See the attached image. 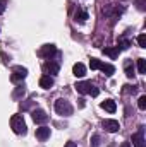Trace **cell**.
Wrapping results in <instances>:
<instances>
[{
  "instance_id": "cell-24",
  "label": "cell",
  "mask_w": 146,
  "mask_h": 147,
  "mask_svg": "<svg viewBox=\"0 0 146 147\" xmlns=\"http://www.w3.org/2000/svg\"><path fill=\"white\" fill-rule=\"evenodd\" d=\"M24 92H26V89H24V87H23V86H19V87H17V89H16V92H14V98H19V96H21V94H23V96H24Z\"/></svg>"
},
{
  "instance_id": "cell-9",
  "label": "cell",
  "mask_w": 146,
  "mask_h": 147,
  "mask_svg": "<svg viewBox=\"0 0 146 147\" xmlns=\"http://www.w3.org/2000/svg\"><path fill=\"white\" fill-rule=\"evenodd\" d=\"M50 137V127H40V128H36V139L38 140H46Z\"/></svg>"
},
{
  "instance_id": "cell-19",
  "label": "cell",
  "mask_w": 146,
  "mask_h": 147,
  "mask_svg": "<svg viewBox=\"0 0 146 147\" xmlns=\"http://www.w3.org/2000/svg\"><path fill=\"white\" fill-rule=\"evenodd\" d=\"M129 46H131V41H127V39H122V41L119 43V46H117V48H119V50H127Z\"/></svg>"
},
{
  "instance_id": "cell-26",
  "label": "cell",
  "mask_w": 146,
  "mask_h": 147,
  "mask_svg": "<svg viewBox=\"0 0 146 147\" xmlns=\"http://www.w3.org/2000/svg\"><path fill=\"white\" fill-rule=\"evenodd\" d=\"M5 7H7V0H0V14H3Z\"/></svg>"
},
{
  "instance_id": "cell-14",
  "label": "cell",
  "mask_w": 146,
  "mask_h": 147,
  "mask_svg": "<svg viewBox=\"0 0 146 147\" xmlns=\"http://www.w3.org/2000/svg\"><path fill=\"white\" fill-rule=\"evenodd\" d=\"M89 87H91V82H77L76 84V91L79 94H88Z\"/></svg>"
},
{
  "instance_id": "cell-27",
  "label": "cell",
  "mask_w": 146,
  "mask_h": 147,
  "mask_svg": "<svg viewBox=\"0 0 146 147\" xmlns=\"http://www.w3.org/2000/svg\"><path fill=\"white\" fill-rule=\"evenodd\" d=\"M143 3H145V0H138V9L139 10H145V5Z\"/></svg>"
},
{
  "instance_id": "cell-20",
  "label": "cell",
  "mask_w": 146,
  "mask_h": 147,
  "mask_svg": "<svg viewBox=\"0 0 146 147\" xmlns=\"http://www.w3.org/2000/svg\"><path fill=\"white\" fill-rule=\"evenodd\" d=\"M89 67H91V70H98V67H100V60H96V58H91V62H89Z\"/></svg>"
},
{
  "instance_id": "cell-3",
  "label": "cell",
  "mask_w": 146,
  "mask_h": 147,
  "mask_svg": "<svg viewBox=\"0 0 146 147\" xmlns=\"http://www.w3.org/2000/svg\"><path fill=\"white\" fill-rule=\"evenodd\" d=\"M26 75H28V69H26V67L17 65V67H14V69H12L10 80H12V82H19V80H24V79H26Z\"/></svg>"
},
{
  "instance_id": "cell-12",
  "label": "cell",
  "mask_w": 146,
  "mask_h": 147,
  "mask_svg": "<svg viewBox=\"0 0 146 147\" xmlns=\"http://www.w3.org/2000/svg\"><path fill=\"white\" fill-rule=\"evenodd\" d=\"M102 108L105 111H108V113H113V111L117 110V105H115V101L113 99H105V101H102V105H100Z\"/></svg>"
},
{
  "instance_id": "cell-17",
  "label": "cell",
  "mask_w": 146,
  "mask_h": 147,
  "mask_svg": "<svg viewBox=\"0 0 146 147\" xmlns=\"http://www.w3.org/2000/svg\"><path fill=\"white\" fill-rule=\"evenodd\" d=\"M74 17H76V21L84 22V21L88 19V12H86L84 9H77V10H76V14H74Z\"/></svg>"
},
{
  "instance_id": "cell-2",
  "label": "cell",
  "mask_w": 146,
  "mask_h": 147,
  "mask_svg": "<svg viewBox=\"0 0 146 147\" xmlns=\"http://www.w3.org/2000/svg\"><path fill=\"white\" fill-rule=\"evenodd\" d=\"M55 111L59 115H62V116H71L72 115V106L65 99H57L55 101Z\"/></svg>"
},
{
  "instance_id": "cell-4",
  "label": "cell",
  "mask_w": 146,
  "mask_h": 147,
  "mask_svg": "<svg viewBox=\"0 0 146 147\" xmlns=\"http://www.w3.org/2000/svg\"><path fill=\"white\" fill-rule=\"evenodd\" d=\"M31 116H33V121L38 123V125H43V123L48 121V115H46L43 110H35L33 113H31Z\"/></svg>"
},
{
  "instance_id": "cell-25",
  "label": "cell",
  "mask_w": 146,
  "mask_h": 147,
  "mask_svg": "<svg viewBox=\"0 0 146 147\" xmlns=\"http://www.w3.org/2000/svg\"><path fill=\"white\" fill-rule=\"evenodd\" d=\"M100 146V137L98 135H93L91 137V147H98Z\"/></svg>"
},
{
  "instance_id": "cell-22",
  "label": "cell",
  "mask_w": 146,
  "mask_h": 147,
  "mask_svg": "<svg viewBox=\"0 0 146 147\" xmlns=\"http://www.w3.org/2000/svg\"><path fill=\"white\" fill-rule=\"evenodd\" d=\"M138 43H139L141 48H146V36L145 34H139V36H138Z\"/></svg>"
},
{
  "instance_id": "cell-1",
  "label": "cell",
  "mask_w": 146,
  "mask_h": 147,
  "mask_svg": "<svg viewBox=\"0 0 146 147\" xmlns=\"http://www.w3.org/2000/svg\"><path fill=\"white\" fill-rule=\"evenodd\" d=\"M10 127H12V130H14L16 134H19V135H24V134L28 132L26 121H24L23 115H14V116L10 118Z\"/></svg>"
},
{
  "instance_id": "cell-7",
  "label": "cell",
  "mask_w": 146,
  "mask_h": 147,
  "mask_svg": "<svg viewBox=\"0 0 146 147\" xmlns=\"http://www.w3.org/2000/svg\"><path fill=\"white\" fill-rule=\"evenodd\" d=\"M132 144H134V147H146V144H145V128H143V127L139 128L138 134L132 135Z\"/></svg>"
},
{
  "instance_id": "cell-5",
  "label": "cell",
  "mask_w": 146,
  "mask_h": 147,
  "mask_svg": "<svg viewBox=\"0 0 146 147\" xmlns=\"http://www.w3.org/2000/svg\"><path fill=\"white\" fill-rule=\"evenodd\" d=\"M60 70V65L57 63V62H46L45 65H43V72L46 74V75H55V74H59Z\"/></svg>"
},
{
  "instance_id": "cell-21",
  "label": "cell",
  "mask_w": 146,
  "mask_h": 147,
  "mask_svg": "<svg viewBox=\"0 0 146 147\" xmlns=\"http://www.w3.org/2000/svg\"><path fill=\"white\" fill-rule=\"evenodd\" d=\"M138 106H139V110H146V96H141V98H139Z\"/></svg>"
},
{
  "instance_id": "cell-11",
  "label": "cell",
  "mask_w": 146,
  "mask_h": 147,
  "mask_svg": "<svg viewBox=\"0 0 146 147\" xmlns=\"http://www.w3.org/2000/svg\"><path fill=\"white\" fill-rule=\"evenodd\" d=\"M52 86H53V77H52V75H43V77L40 79V87L50 89Z\"/></svg>"
},
{
  "instance_id": "cell-28",
  "label": "cell",
  "mask_w": 146,
  "mask_h": 147,
  "mask_svg": "<svg viewBox=\"0 0 146 147\" xmlns=\"http://www.w3.org/2000/svg\"><path fill=\"white\" fill-rule=\"evenodd\" d=\"M65 147H77V146H76V142H67Z\"/></svg>"
},
{
  "instance_id": "cell-8",
  "label": "cell",
  "mask_w": 146,
  "mask_h": 147,
  "mask_svg": "<svg viewBox=\"0 0 146 147\" xmlns=\"http://www.w3.org/2000/svg\"><path fill=\"white\" fill-rule=\"evenodd\" d=\"M55 53H57L55 45H45V46H41V50H40V57H43V58H50V57L55 55Z\"/></svg>"
},
{
  "instance_id": "cell-10",
  "label": "cell",
  "mask_w": 146,
  "mask_h": 147,
  "mask_svg": "<svg viewBox=\"0 0 146 147\" xmlns=\"http://www.w3.org/2000/svg\"><path fill=\"white\" fill-rule=\"evenodd\" d=\"M98 69L105 74L107 77H112V75L115 74V67H113L112 63H103V62H100V67H98Z\"/></svg>"
},
{
  "instance_id": "cell-15",
  "label": "cell",
  "mask_w": 146,
  "mask_h": 147,
  "mask_svg": "<svg viewBox=\"0 0 146 147\" xmlns=\"http://www.w3.org/2000/svg\"><path fill=\"white\" fill-rule=\"evenodd\" d=\"M124 70H126V75H127L129 79H132V77H134V63H132L131 60H126V62H124Z\"/></svg>"
},
{
  "instance_id": "cell-13",
  "label": "cell",
  "mask_w": 146,
  "mask_h": 147,
  "mask_svg": "<svg viewBox=\"0 0 146 147\" xmlns=\"http://www.w3.org/2000/svg\"><path fill=\"white\" fill-rule=\"evenodd\" d=\"M72 74L76 77H84V75H86V67H84V63H76L72 67Z\"/></svg>"
},
{
  "instance_id": "cell-16",
  "label": "cell",
  "mask_w": 146,
  "mask_h": 147,
  "mask_svg": "<svg viewBox=\"0 0 146 147\" xmlns=\"http://www.w3.org/2000/svg\"><path fill=\"white\" fill-rule=\"evenodd\" d=\"M103 53L108 55L110 58H117L119 53H120V50H119L117 46H108V48H103Z\"/></svg>"
},
{
  "instance_id": "cell-23",
  "label": "cell",
  "mask_w": 146,
  "mask_h": 147,
  "mask_svg": "<svg viewBox=\"0 0 146 147\" xmlns=\"http://www.w3.org/2000/svg\"><path fill=\"white\" fill-rule=\"evenodd\" d=\"M88 94H91V96H98V94H100V89H98V87H95V86L91 84V87H89Z\"/></svg>"
},
{
  "instance_id": "cell-29",
  "label": "cell",
  "mask_w": 146,
  "mask_h": 147,
  "mask_svg": "<svg viewBox=\"0 0 146 147\" xmlns=\"http://www.w3.org/2000/svg\"><path fill=\"white\" fill-rule=\"evenodd\" d=\"M120 147H131V144H129V142H122V146Z\"/></svg>"
},
{
  "instance_id": "cell-6",
  "label": "cell",
  "mask_w": 146,
  "mask_h": 147,
  "mask_svg": "<svg viewBox=\"0 0 146 147\" xmlns=\"http://www.w3.org/2000/svg\"><path fill=\"white\" fill-rule=\"evenodd\" d=\"M102 125H103V128H105L107 132H110V134H115V132H119V128H120V125H119L117 120H103Z\"/></svg>"
},
{
  "instance_id": "cell-18",
  "label": "cell",
  "mask_w": 146,
  "mask_h": 147,
  "mask_svg": "<svg viewBox=\"0 0 146 147\" xmlns=\"http://www.w3.org/2000/svg\"><path fill=\"white\" fill-rule=\"evenodd\" d=\"M138 70H139V74H146V60L145 58L138 60Z\"/></svg>"
}]
</instances>
